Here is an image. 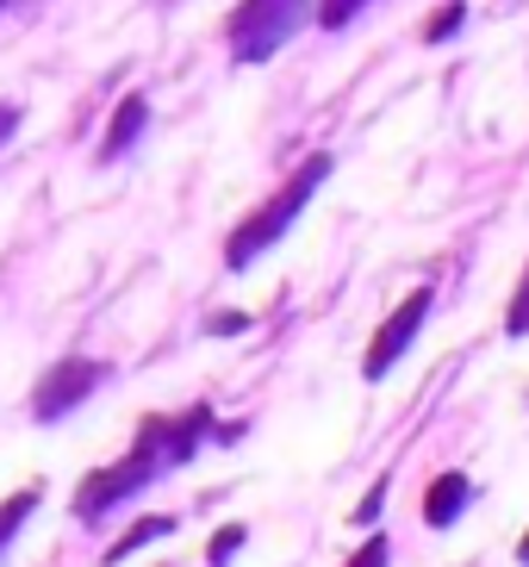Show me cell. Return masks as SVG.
<instances>
[{"label":"cell","mask_w":529,"mask_h":567,"mask_svg":"<svg viewBox=\"0 0 529 567\" xmlns=\"http://www.w3.org/2000/svg\"><path fill=\"white\" fill-rule=\"evenodd\" d=\"M324 175H331V156H312V163L299 168L293 182H287L256 218H249V225H237V237H231V250H225V262H231V268H249L262 250H274V244L287 237V225H293V218L312 206V194H318V182H324Z\"/></svg>","instance_id":"6da1fadb"},{"label":"cell","mask_w":529,"mask_h":567,"mask_svg":"<svg viewBox=\"0 0 529 567\" xmlns=\"http://www.w3.org/2000/svg\"><path fill=\"white\" fill-rule=\"evenodd\" d=\"M299 19H305V0H243V13L231 19V44L243 63H262L274 44L299 32Z\"/></svg>","instance_id":"7a4b0ae2"},{"label":"cell","mask_w":529,"mask_h":567,"mask_svg":"<svg viewBox=\"0 0 529 567\" xmlns=\"http://www.w3.org/2000/svg\"><path fill=\"white\" fill-rule=\"evenodd\" d=\"M156 467H163V462H156V455H149L144 443H137V450L125 455L118 467H100V474H87V481H82V499H75V512H82V517H100L106 505L132 499L137 486L156 481Z\"/></svg>","instance_id":"3957f363"},{"label":"cell","mask_w":529,"mask_h":567,"mask_svg":"<svg viewBox=\"0 0 529 567\" xmlns=\"http://www.w3.org/2000/svg\"><path fill=\"white\" fill-rule=\"evenodd\" d=\"M106 381V368L100 362H87V355H69V362H56L38 381V393H32V412L38 417H63V412H75V405L94 393V386Z\"/></svg>","instance_id":"277c9868"},{"label":"cell","mask_w":529,"mask_h":567,"mask_svg":"<svg viewBox=\"0 0 529 567\" xmlns=\"http://www.w3.org/2000/svg\"><path fill=\"white\" fill-rule=\"evenodd\" d=\"M424 318H431V287H417L412 300H405V306H398V312L381 324V331H374V343H367V362H362V368H367V381L393 374V362L412 350V337L424 331Z\"/></svg>","instance_id":"5b68a950"},{"label":"cell","mask_w":529,"mask_h":567,"mask_svg":"<svg viewBox=\"0 0 529 567\" xmlns=\"http://www.w3.org/2000/svg\"><path fill=\"white\" fill-rule=\"evenodd\" d=\"M144 118H149V106H144V94H132V101H118V118H113V132H106V144H100V156L113 163V156H125L137 144V132H144Z\"/></svg>","instance_id":"8992f818"},{"label":"cell","mask_w":529,"mask_h":567,"mask_svg":"<svg viewBox=\"0 0 529 567\" xmlns=\"http://www.w3.org/2000/svg\"><path fill=\"white\" fill-rule=\"evenodd\" d=\"M461 505H467V481H461V474H443V481L431 486V499H424V517L443 530V524H455V517H461Z\"/></svg>","instance_id":"52a82bcc"},{"label":"cell","mask_w":529,"mask_h":567,"mask_svg":"<svg viewBox=\"0 0 529 567\" xmlns=\"http://www.w3.org/2000/svg\"><path fill=\"white\" fill-rule=\"evenodd\" d=\"M38 512V493H13V499L0 505V555H7V543L19 536V524Z\"/></svg>","instance_id":"ba28073f"},{"label":"cell","mask_w":529,"mask_h":567,"mask_svg":"<svg viewBox=\"0 0 529 567\" xmlns=\"http://www.w3.org/2000/svg\"><path fill=\"white\" fill-rule=\"evenodd\" d=\"M168 530H175V517H144V524H132V530L113 543V555H132L137 543H156V536H168Z\"/></svg>","instance_id":"9c48e42d"},{"label":"cell","mask_w":529,"mask_h":567,"mask_svg":"<svg viewBox=\"0 0 529 567\" xmlns=\"http://www.w3.org/2000/svg\"><path fill=\"white\" fill-rule=\"evenodd\" d=\"M362 7H367V0H318V19H324V25L336 32V25H349V19L362 13Z\"/></svg>","instance_id":"30bf717a"},{"label":"cell","mask_w":529,"mask_h":567,"mask_svg":"<svg viewBox=\"0 0 529 567\" xmlns=\"http://www.w3.org/2000/svg\"><path fill=\"white\" fill-rule=\"evenodd\" d=\"M461 19H467V7H461V0H455V7H443V13H436L431 25H424V38H431V44H436V38L461 32Z\"/></svg>","instance_id":"8fae6325"},{"label":"cell","mask_w":529,"mask_h":567,"mask_svg":"<svg viewBox=\"0 0 529 567\" xmlns=\"http://www.w3.org/2000/svg\"><path fill=\"white\" fill-rule=\"evenodd\" d=\"M505 331H511V337H523V331H529V275H523V287H517V300H511V318H505Z\"/></svg>","instance_id":"7c38bea8"},{"label":"cell","mask_w":529,"mask_h":567,"mask_svg":"<svg viewBox=\"0 0 529 567\" xmlns=\"http://www.w3.org/2000/svg\"><path fill=\"white\" fill-rule=\"evenodd\" d=\"M237 543H243V530H237V524H225V530H218V543H212V561H231Z\"/></svg>","instance_id":"4fadbf2b"},{"label":"cell","mask_w":529,"mask_h":567,"mask_svg":"<svg viewBox=\"0 0 529 567\" xmlns=\"http://www.w3.org/2000/svg\"><path fill=\"white\" fill-rule=\"evenodd\" d=\"M349 567H386V543H362Z\"/></svg>","instance_id":"5bb4252c"},{"label":"cell","mask_w":529,"mask_h":567,"mask_svg":"<svg viewBox=\"0 0 529 567\" xmlns=\"http://www.w3.org/2000/svg\"><path fill=\"white\" fill-rule=\"evenodd\" d=\"M13 125H19V113L13 106H0V137H13Z\"/></svg>","instance_id":"9a60e30c"},{"label":"cell","mask_w":529,"mask_h":567,"mask_svg":"<svg viewBox=\"0 0 529 567\" xmlns=\"http://www.w3.org/2000/svg\"><path fill=\"white\" fill-rule=\"evenodd\" d=\"M517 561H523V567H529V536H523V549H517Z\"/></svg>","instance_id":"2e32d148"}]
</instances>
